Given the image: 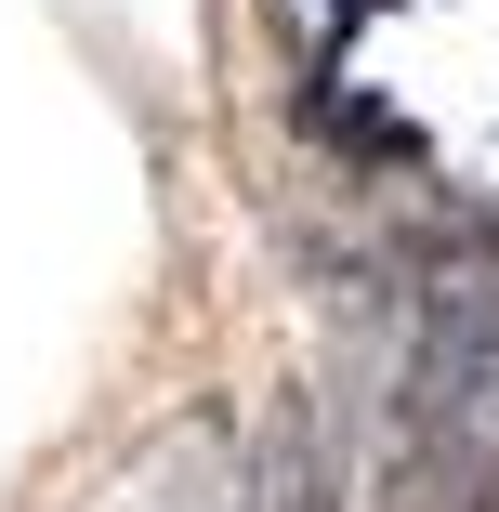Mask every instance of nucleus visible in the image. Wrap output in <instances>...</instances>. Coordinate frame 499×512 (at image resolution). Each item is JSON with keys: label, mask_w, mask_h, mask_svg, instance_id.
Returning <instances> with one entry per match:
<instances>
[{"label": "nucleus", "mask_w": 499, "mask_h": 512, "mask_svg": "<svg viewBox=\"0 0 499 512\" xmlns=\"http://www.w3.org/2000/svg\"><path fill=\"white\" fill-rule=\"evenodd\" d=\"M381 512H499V276H447L394 368Z\"/></svg>", "instance_id": "1"}]
</instances>
